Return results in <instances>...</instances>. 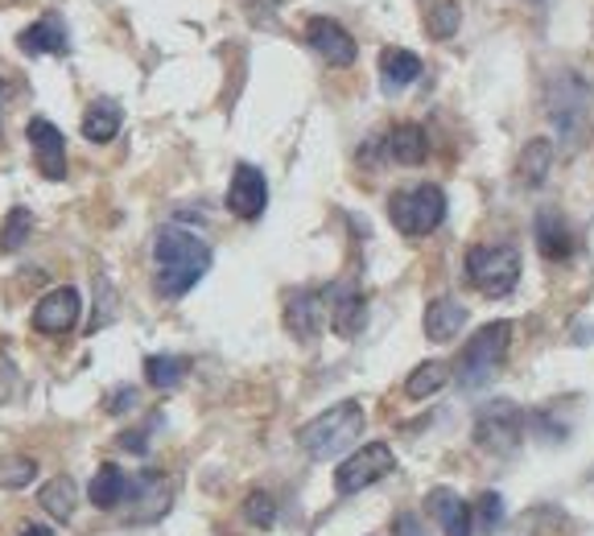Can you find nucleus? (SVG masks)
<instances>
[{"label":"nucleus","mask_w":594,"mask_h":536,"mask_svg":"<svg viewBox=\"0 0 594 536\" xmlns=\"http://www.w3.org/2000/svg\"><path fill=\"white\" fill-rule=\"evenodd\" d=\"M446 384H450V367L442 360H430V363H421V367L409 372L405 396L409 401H430V396H437Z\"/></svg>","instance_id":"nucleus-24"},{"label":"nucleus","mask_w":594,"mask_h":536,"mask_svg":"<svg viewBox=\"0 0 594 536\" xmlns=\"http://www.w3.org/2000/svg\"><path fill=\"white\" fill-rule=\"evenodd\" d=\"M285 326H290V334H298L302 343H310L314 334L326 326V310H322V293L314 290H302L293 293L290 305H285Z\"/></svg>","instance_id":"nucleus-17"},{"label":"nucleus","mask_w":594,"mask_h":536,"mask_svg":"<svg viewBox=\"0 0 594 536\" xmlns=\"http://www.w3.org/2000/svg\"><path fill=\"white\" fill-rule=\"evenodd\" d=\"M124 499H132V520L153 524L170 512V504H174V487H170V478L161 475V471H141V475L129 478Z\"/></svg>","instance_id":"nucleus-10"},{"label":"nucleus","mask_w":594,"mask_h":536,"mask_svg":"<svg viewBox=\"0 0 594 536\" xmlns=\"http://www.w3.org/2000/svg\"><path fill=\"white\" fill-rule=\"evenodd\" d=\"M389 158L396 161V165H421V161L430 158V136H425V129L421 124H396V129L389 132Z\"/></svg>","instance_id":"nucleus-19"},{"label":"nucleus","mask_w":594,"mask_h":536,"mask_svg":"<svg viewBox=\"0 0 594 536\" xmlns=\"http://www.w3.org/2000/svg\"><path fill=\"white\" fill-rule=\"evenodd\" d=\"M545 112L553 129L562 132V145L574 149L591 124V83L578 71H557L545 88Z\"/></svg>","instance_id":"nucleus-3"},{"label":"nucleus","mask_w":594,"mask_h":536,"mask_svg":"<svg viewBox=\"0 0 594 536\" xmlns=\"http://www.w3.org/2000/svg\"><path fill=\"white\" fill-rule=\"evenodd\" d=\"M380 74H384V88L401 91V88H409L413 79H421V59L413 54V50H396V45H389V50L380 54Z\"/></svg>","instance_id":"nucleus-22"},{"label":"nucleus","mask_w":594,"mask_h":536,"mask_svg":"<svg viewBox=\"0 0 594 536\" xmlns=\"http://www.w3.org/2000/svg\"><path fill=\"white\" fill-rule=\"evenodd\" d=\"M26 136H30L33 161H38L42 178L62 182V178H67V136H62V132L54 129L46 117H33L30 129H26Z\"/></svg>","instance_id":"nucleus-13"},{"label":"nucleus","mask_w":594,"mask_h":536,"mask_svg":"<svg viewBox=\"0 0 594 536\" xmlns=\"http://www.w3.org/2000/svg\"><path fill=\"white\" fill-rule=\"evenodd\" d=\"M389 219L392 227L409 240H421V235H430L442 227V219H446V194L442 186H409V190H396L389 199Z\"/></svg>","instance_id":"nucleus-6"},{"label":"nucleus","mask_w":594,"mask_h":536,"mask_svg":"<svg viewBox=\"0 0 594 536\" xmlns=\"http://www.w3.org/2000/svg\"><path fill=\"white\" fill-rule=\"evenodd\" d=\"M17 45L26 50V54H67V30H62V21L54 13H46L38 26L30 30H21Z\"/></svg>","instance_id":"nucleus-20"},{"label":"nucleus","mask_w":594,"mask_h":536,"mask_svg":"<svg viewBox=\"0 0 594 536\" xmlns=\"http://www.w3.org/2000/svg\"><path fill=\"white\" fill-rule=\"evenodd\" d=\"M524 425H528V417L521 405L492 401L475 413V446L487 454H512L524 442Z\"/></svg>","instance_id":"nucleus-7"},{"label":"nucleus","mask_w":594,"mask_h":536,"mask_svg":"<svg viewBox=\"0 0 594 536\" xmlns=\"http://www.w3.org/2000/svg\"><path fill=\"white\" fill-rule=\"evenodd\" d=\"M392 536H425V533H421V520L413 512H401V516L392 520Z\"/></svg>","instance_id":"nucleus-33"},{"label":"nucleus","mask_w":594,"mask_h":536,"mask_svg":"<svg viewBox=\"0 0 594 536\" xmlns=\"http://www.w3.org/2000/svg\"><path fill=\"white\" fill-rule=\"evenodd\" d=\"M30 232H33V215L26 211V206H13V211L4 215V223H0V247H4V252H17V247H26Z\"/></svg>","instance_id":"nucleus-29"},{"label":"nucleus","mask_w":594,"mask_h":536,"mask_svg":"<svg viewBox=\"0 0 594 536\" xmlns=\"http://www.w3.org/2000/svg\"><path fill=\"white\" fill-rule=\"evenodd\" d=\"M459 21H463V9L454 0H442L434 13L425 17V30H430V38H454Z\"/></svg>","instance_id":"nucleus-30"},{"label":"nucleus","mask_w":594,"mask_h":536,"mask_svg":"<svg viewBox=\"0 0 594 536\" xmlns=\"http://www.w3.org/2000/svg\"><path fill=\"white\" fill-rule=\"evenodd\" d=\"M475 520L483 524V528H500V520H504V499L495 492H487V495H479V504H475Z\"/></svg>","instance_id":"nucleus-32"},{"label":"nucleus","mask_w":594,"mask_h":536,"mask_svg":"<svg viewBox=\"0 0 594 536\" xmlns=\"http://www.w3.org/2000/svg\"><path fill=\"white\" fill-rule=\"evenodd\" d=\"M305 42L314 45V54L326 59L331 67H351V62L360 59L355 38H351L339 21H331V17H314V21L305 26Z\"/></svg>","instance_id":"nucleus-12"},{"label":"nucleus","mask_w":594,"mask_h":536,"mask_svg":"<svg viewBox=\"0 0 594 536\" xmlns=\"http://www.w3.org/2000/svg\"><path fill=\"white\" fill-rule=\"evenodd\" d=\"M322 310H326V322L334 326V334L343 338H355L368 322V297L355 281H334L322 290Z\"/></svg>","instance_id":"nucleus-9"},{"label":"nucleus","mask_w":594,"mask_h":536,"mask_svg":"<svg viewBox=\"0 0 594 536\" xmlns=\"http://www.w3.org/2000/svg\"><path fill=\"white\" fill-rule=\"evenodd\" d=\"M124 492H129V475H124L117 463H103L100 471H95V478H91L88 499L100 507V512H112V507L124 504Z\"/></svg>","instance_id":"nucleus-21"},{"label":"nucleus","mask_w":594,"mask_h":536,"mask_svg":"<svg viewBox=\"0 0 594 536\" xmlns=\"http://www.w3.org/2000/svg\"><path fill=\"white\" fill-rule=\"evenodd\" d=\"M466 281L483 297H507L521 285V252L512 244H475L466 252Z\"/></svg>","instance_id":"nucleus-5"},{"label":"nucleus","mask_w":594,"mask_h":536,"mask_svg":"<svg viewBox=\"0 0 594 536\" xmlns=\"http://www.w3.org/2000/svg\"><path fill=\"white\" fill-rule=\"evenodd\" d=\"M550 170H553V141L536 136L521 153V182L524 186H541V182L550 178Z\"/></svg>","instance_id":"nucleus-26"},{"label":"nucleus","mask_w":594,"mask_h":536,"mask_svg":"<svg viewBox=\"0 0 594 536\" xmlns=\"http://www.w3.org/2000/svg\"><path fill=\"white\" fill-rule=\"evenodd\" d=\"M528 4H541V0H528Z\"/></svg>","instance_id":"nucleus-37"},{"label":"nucleus","mask_w":594,"mask_h":536,"mask_svg":"<svg viewBox=\"0 0 594 536\" xmlns=\"http://www.w3.org/2000/svg\"><path fill=\"white\" fill-rule=\"evenodd\" d=\"M21 536H50V528H42V524H33V528H26Z\"/></svg>","instance_id":"nucleus-35"},{"label":"nucleus","mask_w":594,"mask_h":536,"mask_svg":"<svg viewBox=\"0 0 594 536\" xmlns=\"http://www.w3.org/2000/svg\"><path fill=\"white\" fill-rule=\"evenodd\" d=\"M392 471H396V454H392L389 442H368V446H360L351 458L339 463L334 487H339V495H355V492H363V487H372L376 478L392 475Z\"/></svg>","instance_id":"nucleus-8"},{"label":"nucleus","mask_w":594,"mask_h":536,"mask_svg":"<svg viewBox=\"0 0 594 536\" xmlns=\"http://www.w3.org/2000/svg\"><path fill=\"white\" fill-rule=\"evenodd\" d=\"M33 475H38V463H33L30 454H0V487L4 492L30 487Z\"/></svg>","instance_id":"nucleus-28"},{"label":"nucleus","mask_w":594,"mask_h":536,"mask_svg":"<svg viewBox=\"0 0 594 536\" xmlns=\"http://www.w3.org/2000/svg\"><path fill=\"white\" fill-rule=\"evenodd\" d=\"M244 520L252 524V528H273L276 524V499L264 492H252L244 499Z\"/></svg>","instance_id":"nucleus-31"},{"label":"nucleus","mask_w":594,"mask_h":536,"mask_svg":"<svg viewBox=\"0 0 594 536\" xmlns=\"http://www.w3.org/2000/svg\"><path fill=\"white\" fill-rule=\"evenodd\" d=\"M507 343H512V322H487L471 334V343L459 355V384L463 388H487L492 376L500 372V363L507 355Z\"/></svg>","instance_id":"nucleus-4"},{"label":"nucleus","mask_w":594,"mask_h":536,"mask_svg":"<svg viewBox=\"0 0 594 536\" xmlns=\"http://www.w3.org/2000/svg\"><path fill=\"white\" fill-rule=\"evenodd\" d=\"M264 206H269V182H264V174L256 170V165H235L232 170V186H228V211L240 219H261Z\"/></svg>","instance_id":"nucleus-11"},{"label":"nucleus","mask_w":594,"mask_h":536,"mask_svg":"<svg viewBox=\"0 0 594 536\" xmlns=\"http://www.w3.org/2000/svg\"><path fill=\"white\" fill-rule=\"evenodd\" d=\"M129 405H137V392H132V388H120L117 396L108 401V413H124Z\"/></svg>","instance_id":"nucleus-34"},{"label":"nucleus","mask_w":594,"mask_h":536,"mask_svg":"<svg viewBox=\"0 0 594 536\" xmlns=\"http://www.w3.org/2000/svg\"><path fill=\"white\" fill-rule=\"evenodd\" d=\"M533 240H536V252H541L545 261H570V256H574L570 223H565L562 211H553V206H541V211H536Z\"/></svg>","instance_id":"nucleus-16"},{"label":"nucleus","mask_w":594,"mask_h":536,"mask_svg":"<svg viewBox=\"0 0 594 536\" xmlns=\"http://www.w3.org/2000/svg\"><path fill=\"white\" fill-rule=\"evenodd\" d=\"M466 326V305L454 302V297H437V302L425 305V334L430 343H450L459 338Z\"/></svg>","instance_id":"nucleus-18"},{"label":"nucleus","mask_w":594,"mask_h":536,"mask_svg":"<svg viewBox=\"0 0 594 536\" xmlns=\"http://www.w3.org/2000/svg\"><path fill=\"white\" fill-rule=\"evenodd\" d=\"M38 504L54 516V520H71L74 516V504H79V487H74V478L59 475V478H50L42 492H38Z\"/></svg>","instance_id":"nucleus-25"},{"label":"nucleus","mask_w":594,"mask_h":536,"mask_svg":"<svg viewBox=\"0 0 594 536\" xmlns=\"http://www.w3.org/2000/svg\"><path fill=\"white\" fill-rule=\"evenodd\" d=\"M187 372H190V360H182V355H149L145 360V380L161 392L178 388L187 380Z\"/></svg>","instance_id":"nucleus-27"},{"label":"nucleus","mask_w":594,"mask_h":536,"mask_svg":"<svg viewBox=\"0 0 594 536\" xmlns=\"http://www.w3.org/2000/svg\"><path fill=\"white\" fill-rule=\"evenodd\" d=\"M0 120H4V83H0Z\"/></svg>","instance_id":"nucleus-36"},{"label":"nucleus","mask_w":594,"mask_h":536,"mask_svg":"<svg viewBox=\"0 0 594 536\" xmlns=\"http://www.w3.org/2000/svg\"><path fill=\"white\" fill-rule=\"evenodd\" d=\"M360 434H363V405L360 401H343V405L319 413L310 425H302V429H298V442H302V449L310 458L326 463V458L355 446Z\"/></svg>","instance_id":"nucleus-2"},{"label":"nucleus","mask_w":594,"mask_h":536,"mask_svg":"<svg viewBox=\"0 0 594 536\" xmlns=\"http://www.w3.org/2000/svg\"><path fill=\"white\" fill-rule=\"evenodd\" d=\"M79 310H83V302H79V290H71V285H59V290H50L42 302L33 305V331H42V334L74 331Z\"/></svg>","instance_id":"nucleus-14"},{"label":"nucleus","mask_w":594,"mask_h":536,"mask_svg":"<svg viewBox=\"0 0 594 536\" xmlns=\"http://www.w3.org/2000/svg\"><path fill=\"white\" fill-rule=\"evenodd\" d=\"M153 264H158L161 297H187L211 269V244L187 227H161L153 244Z\"/></svg>","instance_id":"nucleus-1"},{"label":"nucleus","mask_w":594,"mask_h":536,"mask_svg":"<svg viewBox=\"0 0 594 536\" xmlns=\"http://www.w3.org/2000/svg\"><path fill=\"white\" fill-rule=\"evenodd\" d=\"M120 124H124V117H120V108L112 100H95L83 112V136H88L91 145H108L120 132Z\"/></svg>","instance_id":"nucleus-23"},{"label":"nucleus","mask_w":594,"mask_h":536,"mask_svg":"<svg viewBox=\"0 0 594 536\" xmlns=\"http://www.w3.org/2000/svg\"><path fill=\"white\" fill-rule=\"evenodd\" d=\"M425 507H430V516L442 524V536H475V507L466 504L459 492L434 487V492L425 495Z\"/></svg>","instance_id":"nucleus-15"}]
</instances>
